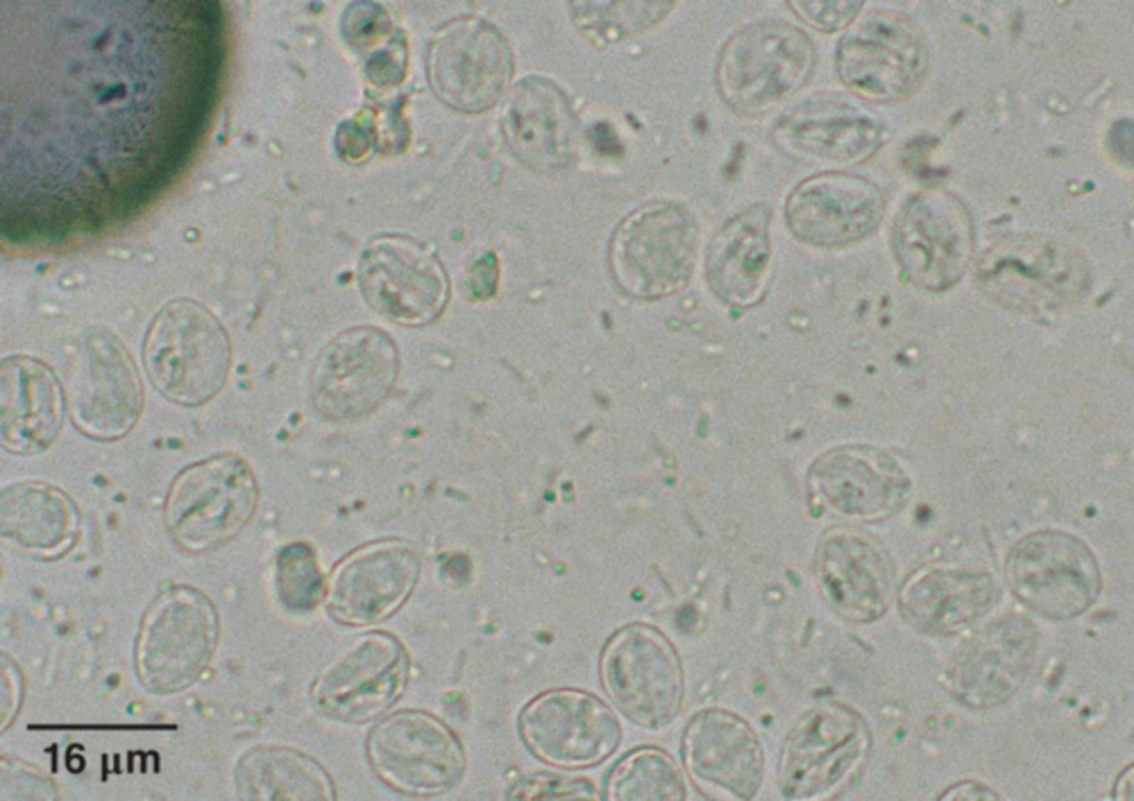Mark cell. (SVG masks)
<instances>
[{"label":"cell","mask_w":1134,"mask_h":801,"mask_svg":"<svg viewBox=\"0 0 1134 801\" xmlns=\"http://www.w3.org/2000/svg\"><path fill=\"white\" fill-rule=\"evenodd\" d=\"M80 513L61 488L37 480L7 485L0 491L1 539L41 556L66 552L78 540Z\"/></svg>","instance_id":"cell-29"},{"label":"cell","mask_w":1134,"mask_h":801,"mask_svg":"<svg viewBox=\"0 0 1134 801\" xmlns=\"http://www.w3.org/2000/svg\"><path fill=\"white\" fill-rule=\"evenodd\" d=\"M420 558L412 544L383 539L344 555L326 584V606L337 623L367 626L393 615L412 594Z\"/></svg>","instance_id":"cell-17"},{"label":"cell","mask_w":1134,"mask_h":801,"mask_svg":"<svg viewBox=\"0 0 1134 801\" xmlns=\"http://www.w3.org/2000/svg\"><path fill=\"white\" fill-rule=\"evenodd\" d=\"M1078 257L1048 245L1006 246L980 263L983 289L1001 303L1025 312L1056 309L1086 284Z\"/></svg>","instance_id":"cell-24"},{"label":"cell","mask_w":1134,"mask_h":801,"mask_svg":"<svg viewBox=\"0 0 1134 801\" xmlns=\"http://www.w3.org/2000/svg\"><path fill=\"white\" fill-rule=\"evenodd\" d=\"M357 277L367 304L402 326L431 324L449 301L443 264L424 243L404 235L370 240L359 257Z\"/></svg>","instance_id":"cell-9"},{"label":"cell","mask_w":1134,"mask_h":801,"mask_svg":"<svg viewBox=\"0 0 1134 801\" xmlns=\"http://www.w3.org/2000/svg\"><path fill=\"white\" fill-rule=\"evenodd\" d=\"M1004 578L1025 606L1051 620H1070L1097 600L1102 576L1097 560L1080 538L1061 530L1024 535L1009 551Z\"/></svg>","instance_id":"cell-8"},{"label":"cell","mask_w":1134,"mask_h":801,"mask_svg":"<svg viewBox=\"0 0 1134 801\" xmlns=\"http://www.w3.org/2000/svg\"><path fill=\"white\" fill-rule=\"evenodd\" d=\"M237 783L245 800L328 801L333 781L312 757L284 746L258 747L238 764Z\"/></svg>","instance_id":"cell-30"},{"label":"cell","mask_w":1134,"mask_h":801,"mask_svg":"<svg viewBox=\"0 0 1134 801\" xmlns=\"http://www.w3.org/2000/svg\"><path fill=\"white\" fill-rule=\"evenodd\" d=\"M506 145L525 166L536 170L566 167L578 144L573 106L554 82L528 76L508 92L501 111Z\"/></svg>","instance_id":"cell-23"},{"label":"cell","mask_w":1134,"mask_h":801,"mask_svg":"<svg viewBox=\"0 0 1134 801\" xmlns=\"http://www.w3.org/2000/svg\"><path fill=\"white\" fill-rule=\"evenodd\" d=\"M806 25L823 33L847 29L860 14L864 1H786Z\"/></svg>","instance_id":"cell-35"},{"label":"cell","mask_w":1134,"mask_h":801,"mask_svg":"<svg viewBox=\"0 0 1134 801\" xmlns=\"http://www.w3.org/2000/svg\"><path fill=\"white\" fill-rule=\"evenodd\" d=\"M895 257L920 288H949L969 264L973 232L965 206L953 196L931 191L911 197L893 226Z\"/></svg>","instance_id":"cell-16"},{"label":"cell","mask_w":1134,"mask_h":801,"mask_svg":"<svg viewBox=\"0 0 1134 801\" xmlns=\"http://www.w3.org/2000/svg\"><path fill=\"white\" fill-rule=\"evenodd\" d=\"M808 487L816 503L837 516L879 521L905 504L911 483L890 454L856 445L819 456L811 467Z\"/></svg>","instance_id":"cell-20"},{"label":"cell","mask_w":1134,"mask_h":801,"mask_svg":"<svg viewBox=\"0 0 1134 801\" xmlns=\"http://www.w3.org/2000/svg\"><path fill=\"white\" fill-rule=\"evenodd\" d=\"M771 138L792 159L855 165L866 162L882 147L885 131L859 107L818 97L779 117Z\"/></svg>","instance_id":"cell-22"},{"label":"cell","mask_w":1134,"mask_h":801,"mask_svg":"<svg viewBox=\"0 0 1134 801\" xmlns=\"http://www.w3.org/2000/svg\"><path fill=\"white\" fill-rule=\"evenodd\" d=\"M938 800H999V795L981 782L966 780L947 788Z\"/></svg>","instance_id":"cell-38"},{"label":"cell","mask_w":1134,"mask_h":801,"mask_svg":"<svg viewBox=\"0 0 1134 801\" xmlns=\"http://www.w3.org/2000/svg\"><path fill=\"white\" fill-rule=\"evenodd\" d=\"M259 487L249 464L234 452H218L184 467L171 481L163 522L172 540L187 552L220 547L251 520Z\"/></svg>","instance_id":"cell-3"},{"label":"cell","mask_w":1134,"mask_h":801,"mask_svg":"<svg viewBox=\"0 0 1134 801\" xmlns=\"http://www.w3.org/2000/svg\"><path fill=\"white\" fill-rule=\"evenodd\" d=\"M816 60L815 43L797 25L781 19L754 21L721 46L714 67L717 93L736 114L761 116L808 83Z\"/></svg>","instance_id":"cell-1"},{"label":"cell","mask_w":1134,"mask_h":801,"mask_svg":"<svg viewBox=\"0 0 1134 801\" xmlns=\"http://www.w3.org/2000/svg\"><path fill=\"white\" fill-rule=\"evenodd\" d=\"M681 753L694 781L711 782L740 799L754 798L762 784L761 743L751 726L731 711L695 714L684 728Z\"/></svg>","instance_id":"cell-26"},{"label":"cell","mask_w":1134,"mask_h":801,"mask_svg":"<svg viewBox=\"0 0 1134 801\" xmlns=\"http://www.w3.org/2000/svg\"><path fill=\"white\" fill-rule=\"evenodd\" d=\"M66 412L64 388L44 362L13 355L0 365V444L17 456L45 451L58 439Z\"/></svg>","instance_id":"cell-25"},{"label":"cell","mask_w":1134,"mask_h":801,"mask_svg":"<svg viewBox=\"0 0 1134 801\" xmlns=\"http://www.w3.org/2000/svg\"><path fill=\"white\" fill-rule=\"evenodd\" d=\"M399 367L398 349L386 332L371 325L349 327L332 337L313 363L312 405L333 422L362 417L390 395Z\"/></svg>","instance_id":"cell-10"},{"label":"cell","mask_w":1134,"mask_h":801,"mask_svg":"<svg viewBox=\"0 0 1134 801\" xmlns=\"http://www.w3.org/2000/svg\"><path fill=\"white\" fill-rule=\"evenodd\" d=\"M517 726L534 757L566 770L599 764L621 740V727L611 708L596 695L569 687L533 697L522 708Z\"/></svg>","instance_id":"cell-12"},{"label":"cell","mask_w":1134,"mask_h":801,"mask_svg":"<svg viewBox=\"0 0 1134 801\" xmlns=\"http://www.w3.org/2000/svg\"><path fill=\"white\" fill-rule=\"evenodd\" d=\"M674 1H577L575 20L581 30L612 41L664 18Z\"/></svg>","instance_id":"cell-32"},{"label":"cell","mask_w":1134,"mask_h":801,"mask_svg":"<svg viewBox=\"0 0 1134 801\" xmlns=\"http://www.w3.org/2000/svg\"><path fill=\"white\" fill-rule=\"evenodd\" d=\"M1132 124L1123 122L1114 127L1111 136V145L1113 146L1115 154L1122 156L1130 163L1132 162Z\"/></svg>","instance_id":"cell-39"},{"label":"cell","mask_w":1134,"mask_h":801,"mask_svg":"<svg viewBox=\"0 0 1134 801\" xmlns=\"http://www.w3.org/2000/svg\"><path fill=\"white\" fill-rule=\"evenodd\" d=\"M698 249V229L690 211L657 201L631 212L616 229L609 248L611 271L631 295L658 299L689 283Z\"/></svg>","instance_id":"cell-5"},{"label":"cell","mask_w":1134,"mask_h":801,"mask_svg":"<svg viewBox=\"0 0 1134 801\" xmlns=\"http://www.w3.org/2000/svg\"><path fill=\"white\" fill-rule=\"evenodd\" d=\"M884 210L885 197L875 183L843 170L804 178L784 204L791 233L801 242L822 248L843 247L869 236Z\"/></svg>","instance_id":"cell-18"},{"label":"cell","mask_w":1134,"mask_h":801,"mask_svg":"<svg viewBox=\"0 0 1134 801\" xmlns=\"http://www.w3.org/2000/svg\"><path fill=\"white\" fill-rule=\"evenodd\" d=\"M146 375L174 404L203 405L223 388L231 364L229 336L204 304L175 299L151 321L142 350Z\"/></svg>","instance_id":"cell-2"},{"label":"cell","mask_w":1134,"mask_h":801,"mask_svg":"<svg viewBox=\"0 0 1134 801\" xmlns=\"http://www.w3.org/2000/svg\"><path fill=\"white\" fill-rule=\"evenodd\" d=\"M1114 800H1133V764H1128L1117 777L1113 787Z\"/></svg>","instance_id":"cell-40"},{"label":"cell","mask_w":1134,"mask_h":801,"mask_svg":"<svg viewBox=\"0 0 1134 801\" xmlns=\"http://www.w3.org/2000/svg\"><path fill=\"white\" fill-rule=\"evenodd\" d=\"M395 53L398 51H384L372 58L368 63V73L371 81L385 85L402 79L403 65L401 55L403 54L395 55Z\"/></svg>","instance_id":"cell-37"},{"label":"cell","mask_w":1134,"mask_h":801,"mask_svg":"<svg viewBox=\"0 0 1134 801\" xmlns=\"http://www.w3.org/2000/svg\"><path fill=\"white\" fill-rule=\"evenodd\" d=\"M863 717L838 703L807 710L783 743L777 782L782 794L807 799L826 794L862 766L870 748Z\"/></svg>","instance_id":"cell-13"},{"label":"cell","mask_w":1134,"mask_h":801,"mask_svg":"<svg viewBox=\"0 0 1134 801\" xmlns=\"http://www.w3.org/2000/svg\"><path fill=\"white\" fill-rule=\"evenodd\" d=\"M326 584L317 554L310 544L293 542L280 550L276 561V587L287 610H312L324 599Z\"/></svg>","instance_id":"cell-33"},{"label":"cell","mask_w":1134,"mask_h":801,"mask_svg":"<svg viewBox=\"0 0 1134 801\" xmlns=\"http://www.w3.org/2000/svg\"><path fill=\"white\" fill-rule=\"evenodd\" d=\"M426 73L433 93L447 106L481 113L504 94L513 74V54L494 25L476 17H461L432 37Z\"/></svg>","instance_id":"cell-14"},{"label":"cell","mask_w":1134,"mask_h":801,"mask_svg":"<svg viewBox=\"0 0 1134 801\" xmlns=\"http://www.w3.org/2000/svg\"><path fill=\"white\" fill-rule=\"evenodd\" d=\"M389 29L388 14L372 2H354L342 17V34L353 45H371Z\"/></svg>","instance_id":"cell-36"},{"label":"cell","mask_w":1134,"mask_h":801,"mask_svg":"<svg viewBox=\"0 0 1134 801\" xmlns=\"http://www.w3.org/2000/svg\"><path fill=\"white\" fill-rule=\"evenodd\" d=\"M685 797L684 779L676 760L653 746L623 755L604 784V798L609 801H677Z\"/></svg>","instance_id":"cell-31"},{"label":"cell","mask_w":1134,"mask_h":801,"mask_svg":"<svg viewBox=\"0 0 1134 801\" xmlns=\"http://www.w3.org/2000/svg\"><path fill=\"white\" fill-rule=\"evenodd\" d=\"M772 210L755 202L728 219L705 256L709 288L732 308H749L763 295L770 273Z\"/></svg>","instance_id":"cell-28"},{"label":"cell","mask_w":1134,"mask_h":801,"mask_svg":"<svg viewBox=\"0 0 1134 801\" xmlns=\"http://www.w3.org/2000/svg\"><path fill=\"white\" fill-rule=\"evenodd\" d=\"M836 72L854 95L874 103L906 97L925 67L921 40L911 23L890 10H870L841 37Z\"/></svg>","instance_id":"cell-15"},{"label":"cell","mask_w":1134,"mask_h":801,"mask_svg":"<svg viewBox=\"0 0 1134 801\" xmlns=\"http://www.w3.org/2000/svg\"><path fill=\"white\" fill-rule=\"evenodd\" d=\"M814 573L826 602L850 622H873L891 603V559L876 539L857 530L827 531L817 545Z\"/></svg>","instance_id":"cell-21"},{"label":"cell","mask_w":1134,"mask_h":801,"mask_svg":"<svg viewBox=\"0 0 1134 801\" xmlns=\"http://www.w3.org/2000/svg\"><path fill=\"white\" fill-rule=\"evenodd\" d=\"M511 800H597L588 780L575 776L536 772L517 781L509 790Z\"/></svg>","instance_id":"cell-34"},{"label":"cell","mask_w":1134,"mask_h":801,"mask_svg":"<svg viewBox=\"0 0 1134 801\" xmlns=\"http://www.w3.org/2000/svg\"><path fill=\"white\" fill-rule=\"evenodd\" d=\"M598 673L607 697L635 725L662 729L679 715L684 691L681 662L657 627L631 623L614 632L602 646Z\"/></svg>","instance_id":"cell-4"},{"label":"cell","mask_w":1134,"mask_h":801,"mask_svg":"<svg viewBox=\"0 0 1134 801\" xmlns=\"http://www.w3.org/2000/svg\"><path fill=\"white\" fill-rule=\"evenodd\" d=\"M66 412L87 438L114 441L137 424L144 405L138 370L125 346L112 334H89L80 346L65 383Z\"/></svg>","instance_id":"cell-11"},{"label":"cell","mask_w":1134,"mask_h":801,"mask_svg":"<svg viewBox=\"0 0 1134 801\" xmlns=\"http://www.w3.org/2000/svg\"><path fill=\"white\" fill-rule=\"evenodd\" d=\"M410 660L402 643L383 631L352 637L317 673L310 700L322 716L347 724L382 717L401 697Z\"/></svg>","instance_id":"cell-7"},{"label":"cell","mask_w":1134,"mask_h":801,"mask_svg":"<svg viewBox=\"0 0 1134 801\" xmlns=\"http://www.w3.org/2000/svg\"><path fill=\"white\" fill-rule=\"evenodd\" d=\"M365 753L377 778L409 797L450 792L466 768L465 751L456 735L423 710L405 709L383 717L368 735Z\"/></svg>","instance_id":"cell-6"},{"label":"cell","mask_w":1134,"mask_h":801,"mask_svg":"<svg viewBox=\"0 0 1134 801\" xmlns=\"http://www.w3.org/2000/svg\"><path fill=\"white\" fill-rule=\"evenodd\" d=\"M998 600L991 573L951 564H925L913 571L898 592V607L914 628L948 635L983 616Z\"/></svg>","instance_id":"cell-27"},{"label":"cell","mask_w":1134,"mask_h":801,"mask_svg":"<svg viewBox=\"0 0 1134 801\" xmlns=\"http://www.w3.org/2000/svg\"><path fill=\"white\" fill-rule=\"evenodd\" d=\"M1037 631L1021 616L996 620L965 641L950 659L945 684L961 704L987 709L1021 687L1035 659Z\"/></svg>","instance_id":"cell-19"}]
</instances>
